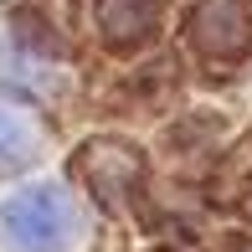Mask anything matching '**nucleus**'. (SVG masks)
<instances>
[{
  "label": "nucleus",
  "instance_id": "obj_1",
  "mask_svg": "<svg viewBox=\"0 0 252 252\" xmlns=\"http://www.w3.org/2000/svg\"><path fill=\"white\" fill-rule=\"evenodd\" d=\"M77 201L72 190L36 180V186H21L16 196L0 206V237L10 252H67L77 237Z\"/></svg>",
  "mask_w": 252,
  "mask_h": 252
},
{
  "label": "nucleus",
  "instance_id": "obj_2",
  "mask_svg": "<svg viewBox=\"0 0 252 252\" xmlns=\"http://www.w3.org/2000/svg\"><path fill=\"white\" fill-rule=\"evenodd\" d=\"M190 47L211 62H232L252 47V16L237 0H201L190 10Z\"/></svg>",
  "mask_w": 252,
  "mask_h": 252
},
{
  "label": "nucleus",
  "instance_id": "obj_3",
  "mask_svg": "<svg viewBox=\"0 0 252 252\" xmlns=\"http://www.w3.org/2000/svg\"><path fill=\"white\" fill-rule=\"evenodd\" d=\"M165 0H98V26L108 47H139L159 26Z\"/></svg>",
  "mask_w": 252,
  "mask_h": 252
},
{
  "label": "nucleus",
  "instance_id": "obj_4",
  "mask_svg": "<svg viewBox=\"0 0 252 252\" xmlns=\"http://www.w3.org/2000/svg\"><path fill=\"white\" fill-rule=\"evenodd\" d=\"M83 170L98 186L103 201H124V190H129L134 175H139V155H134L129 144H88L83 150Z\"/></svg>",
  "mask_w": 252,
  "mask_h": 252
},
{
  "label": "nucleus",
  "instance_id": "obj_5",
  "mask_svg": "<svg viewBox=\"0 0 252 252\" xmlns=\"http://www.w3.org/2000/svg\"><path fill=\"white\" fill-rule=\"evenodd\" d=\"M41 155V124L31 113L0 103V175H16Z\"/></svg>",
  "mask_w": 252,
  "mask_h": 252
}]
</instances>
